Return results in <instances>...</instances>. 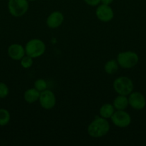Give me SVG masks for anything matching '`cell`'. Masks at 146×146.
<instances>
[{
	"label": "cell",
	"instance_id": "7a4b0ae2",
	"mask_svg": "<svg viewBox=\"0 0 146 146\" xmlns=\"http://www.w3.org/2000/svg\"><path fill=\"white\" fill-rule=\"evenodd\" d=\"M116 60L119 66L124 69H130L134 68L138 64L139 56L135 51H125L119 53Z\"/></svg>",
	"mask_w": 146,
	"mask_h": 146
},
{
	"label": "cell",
	"instance_id": "2e32d148",
	"mask_svg": "<svg viewBox=\"0 0 146 146\" xmlns=\"http://www.w3.org/2000/svg\"><path fill=\"white\" fill-rule=\"evenodd\" d=\"M11 119L10 113L5 108H0V126L8 125Z\"/></svg>",
	"mask_w": 146,
	"mask_h": 146
},
{
	"label": "cell",
	"instance_id": "5bb4252c",
	"mask_svg": "<svg viewBox=\"0 0 146 146\" xmlns=\"http://www.w3.org/2000/svg\"><path fill=\"white\" fill-rule=\"evenodd\" d=\"M115 111V109L113 104H104L99 109V114H100V116L108 119L111 118Z\"/></svg>",
	"mask_w": 146,
	"mask_h": 146
},
{
	"label": "cell",
	"instance_id": "7402d4cb",
	"mask_svg": "<svg viewBox=\"0 0 146 146\" xmlns=\"http://www.w3.org/2000/svg\"><path fill=\"white\" fill-rule=\"evenodd\" d=\"M29 1H36V0H28Z\"/></svg>",
	"mask_w": 146,
	"mask_h": 146
},
{
	"label": "cell",
	"instance_id": "30bf717a",
	"mask_svg": "<svg viewBox=\"0 0 146 146\" xmlns=\"http://www.w3.org/2000/svg\"><path fill=\"white\" fill-rule=\"evenodd\" d=\"M64 20V17L62 12L55 11L49 14L46 20V24L47 27L50 29L59 28L62 24Z\"/></svg>",
	"mask_w": 146,
	"mask_h": 146
},
{
	"label": "cell",
	"instance_id": "8fae6325",
	"mask_svg": "<svg viewBox=\"0 0 146 146\" xmlns=\"http://www.w3.org/2000/svg\"><path fill=\"white\" fill-rule=\"evenodd\" d=\"M8 56L14 61H20L26 55L25 48L19 44H12L7 48Z\"/></svg>",
	"mask_w": 146,
	"mask_h": 146
},
{
	"label": "cell",
	"instance_id": "7c38bea8",
	"mask_svg": "<svg viewBox=\"0 0 146 146\" xmlns=\"http://www.w3.org/2000/svg\"><path fill=\"white\" fill-rule=\"evenodd\" d=\"M113 105L117 111L125 110L129 106L128 97L127 96L118 95L113 100Z\"/></svg>",
	"mask_w": 146,
	"mask_h": 146
},
{
	"label": "cell",
	"instance_id": "5b68a950",
	"mask_svg": "<svg viewBox=\"0 0 146 146\" xmlns=\"http://www.w3.org/2000/svg\"><path fill=\"white\" fill-rule=\"evenodd\" d=\"M9 14L12 17H21L27 12L29 9L28 0H9L7 4Z\"/></svg>",
	"mask_w": 146,
	"mask_h": 146
},
{
	"label": "cell",
	"instance_id": "277c9868",
	"mask_svg": "<svg viewBox=\"0 0 146 146\" xmlns=\"http://www.w3.org/2000/svg\"><path fill=\"white\" fill-rule=\"evenodd\" d=\"M113 88L118 95L129 96L134 89V84L127 76H120L113 82Z\"/></svg>",
	"mask_w": 146,
	"mask_h": 146
},
{
	"label": "cell",
	"instance_id": "9c48e42d",
	"mask_svg": "<svg viewBox=\"0 0 146 146\" xmlns=\"http://www.w3.org/2000/svg\"><path fill=\"white\" fill-rule=\"evenodd\" d=\"M97 18L102 22H109L114 17V11L110 5L100 4L95 11Z\"/></svg>",
	"mask_w": 146,
	"mask_h": 146
},
{
	"label": "cell",
	"instance_id": "6da1fadb",
	"mask_svg": "<svg viewBox=\"0 0 146 146\" xmlns=\"http://www.w3.org/2000/svg\"><path fill=\"white\" fill-rule=\"evenodd\" d=\"M110 125L106 118L96 117L87 127V133L92 138H98L105 136L109 133Z\"/></svg>",
	"mask_w": 146,
	"mask_h": 146
},
{
	"label": "cell",
	"instance_id": "8992f818",
	"mask_svg": "<svg viewBox=\"0 0 146 146\" xmlns=\"http://www.w3.org/2000/svg\"><path fill=\"white\" fill-rule=\"evenodd\" d=\"M110 119H111L112 123L115 126L121 128L128 127L132 121L130 115L128 113L126 112L125 110H121V111L116 110L113 115L111 116Z\"/></svg>",
	"mask_w": 146,
	"mask_h": 146
},
{
	"label": "cell",
	"instance_id": "ffe728a7",
	"mask_svg": "<svg viewBox=\"0 0 146 146\" xmlns=\"http://www.w3.org/2000/svg\"><path fill=\"white\" fill-rule=\"evenodd\" d=\"M84 2L90 7H97L101 4V0H84Z\"/></svg>",
	"mask_w": 146,
	"mask_h": 146
},
{
	"label": "cell",
	"instance_id": "44dd1931",
	"mask_svg": "<svg viewBox=\"0 0 146 146\" xmlns=\"http://www.w3.org/2000/svg\"><path fill=\"white\" fill-rule=\"evenodd\" d=\"M114 0H101V4H107V5H110L113 2Z\"/></svg>",
	"mask_w": 146,
	"mask_h": 146
},
{
	"label": "cell",
	"instance_id": "ba28073f",
	"mask_svg": "<svg viewBox=\"0 0 146 146\" xmlns=\"http://www.w3.org/2000/svg\"><path fill=\"white\" fill-rule=\"evenodd\" d=\"M129 106L132 108L137 111L144 109L146 106V98L142 93L135 91L132 92L128 96Z\"/></svg>",
	"mask_w": 146,
	"mask_h": 146
},
{
	"label": "cell",
	"instance_id": "52a82bcc",
	"mask_svg": "<svg viewBox=\"0 0 146 146\" xmlns=\"http://www.w3.org/2000/svg\"><path fill=\"white\" fill-rule=\"evenodd\" d=\"M39 102L42 108L45 110H51L56 105V96L54 92L49 89L40 93Z\"/></svg>",
	"mask_w": 146,
	"mask_h": 146
},
{
	"label": "cell",
	"instance_id": "d6986e66",
	"mask_svg": "<svg viewBox=\"0 0 146 146\" xmlns=\"http://www.w3.org/2000/svg\"><path fill=\"white\" fill-rule=\"evenodd\" d=\"M9 93V87L5 83L0 82V98H5Z\"/></svg>",
	"mask_w": 146,
	"mask_h": 146
},
{
	"label": "cell",
	"instance_id": "ac0fdd59",
	"mask_svg": "<svg viewBox=\"0 0 146 146\" xmlns=\"http://www.w3.org/2000/svg\"><path fill=\"white\" fill-rule=\"evenodd\" d=\"M34 88H36L39 92H42L44 90L47 89V81L42 78H39V79L36 80L34 84Z\"/></svg>",
	"mask_w": 146,
	"mask_h": 146
},
{
	"label": "cell",
	"instance_id": "e0dca14e",
	"mask_svg": "<svg viewBox=\"0 0 146 146\" xmlns=\"http://www.w3.org/2000/svg\"><path fill=\"white\" fill-rule=\"evenodd\" d=\"M34 58H31L29 56L27 55L26 54L21 60H20V64H21V67L24 68H29L32 66L33 64H34V61H33Z\"/></svg>",
	"mask_w": 146,
	"mask_h": 146
},
{
	"label": "cell",
	"instance_id": "3957f363",
	"mask_svg": "<svg viewBox=\"0 0 146 146\" xmlns=\"http://www.w3.org/2000/svg\"><path fill=\"white\" fill-rule=\"evenodd\" d=\"M24 48L27 55L33 58H36L42 56L44 54L46 51V45L42 40L32 38L27 41Z\"/></svg>",
	"mask_w": 146,
	"mask_h": 146
},
{
	"label": "cell",
	"instance_id": "4fadbf2b",
	"mask_svg": "<svg viewBox=\"0 0 146 146\" xmlns=\"http://www.w3.org/2000/svg\"><path fill=\"white\" fill-rule=\"evenodd\" d=\"M40 92L36 88H30L25 91L24 94V99L28 104H34L39 101Z\"/></svg>",
	"mask_w": 146,
	"mask_h": 146
},
{
	"label": "cell",
	"instance_id": "9a60e30c",
	"mask_svg": "<svg viewBox=\"0 0 146 146\" xmlns=\"http://www.w3.org/2000/svg\"><path fill=\"white\" fill-rule=\"evenodd\" d=\"M119 68V64L116 59H110L105 63L104 66V71L107 74H114L117 72Z\"/></svg>",
	"mask_w": 146,
	"mask_h": 146
}]
</instances>
